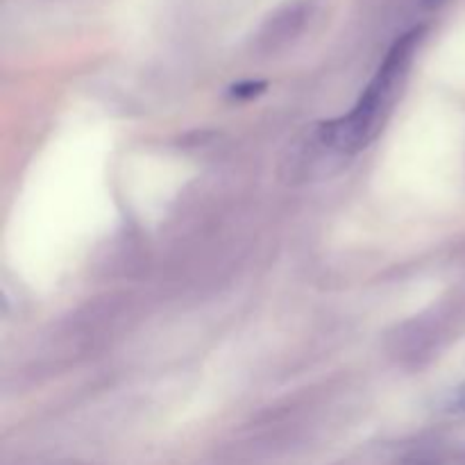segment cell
Returning <instances> with one entry per match:
<instances>
[{
  "mask_svg": "<svg viewBox=\"0 0 465 465\" xmlns=\"http://www.w3.org/2000/svg\"><path fill=\"white\" fill-rule=\"evenodd\" d=\"M420 36L422 27L400 36L391 45L380 71L375 73V77L366 86V91L361 94L359 103L354 104L352 112L343 118H336V121H327L322 125H318L316 141L322 148L339 154H354L375 139L381 127L384 112L393 103V95L398 91L400 80L407 73L413 53H416L418 44H420Z\"/></svg>",
  "mask_w": 465,
  "mask_h": 465,
  "instance_id": "cell-1",
  "label": "cell"
},
{
  "mask_svg": "<svg viewBox=\"0 0 465 465\" xmlns=\"http://www.w3.org/2000/svg\"><path fill=\"white\" fill-rule=\"evenodd\" d=\"M262 89H263L262 82H257V84H254V82H245V84L234 86V89H232V95H236V98H250V95L259 94Z\"/></svg>",
  "mask_w": 465,
  "mask_h": 465,
  "instance_id": "cell-2",
  "label": "cell"
},
{
  "mask_svg": "<svg viewBox=\"0 0 465 465\" xmlns=\"http://www.w3.org/2000/svg\"><path fill=\"white\" fill-rule=\"evenodd\" d=\"M450 411L465 416V384L459 386L452 398H450Z\"/></svg>",
  "mask_w": 465,
  "mask_h": 465,
  "instance_id": "cell-3",
  "label": "cell"
},
{
  "mask_svg": "<svg viewBox=\"0 0 465 465\" xmlns=\"http://www.w3.org/2000/svg\"><path fill=\"white\" fill-rule=\"evenodd\" d=\"M425 3L430 5V7H434V5H440V3H443V0H425Z\"/></svg>",
  "mask_w": 465,
  "mask_h": 465,
  "instance_id": "cell-4",
  "label": "cell"
},
{
  "mask_svg": "<svg viewBox=\"0 0 465 465\" xmlns=\"http://www.w3.org/2000/svg\"><path fill=\"white\" fill-rule=\"evenodd\" d=\"M463 465H465V461H463Z\"/></svg>",
  "mask_w": 465,
  "mask_h": 465,
  "instance_id": "cell-5",
  "label": "cell"
}]
</instances>
